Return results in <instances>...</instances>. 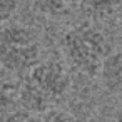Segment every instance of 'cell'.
<instances>
[{"mask_svg":"<svg viewBox=\"0 0 122 122\" xmlns=\"http://www.w3.org/2000/svg\"><path fill=\"white\" fill-rule=\"evenodd\" d=\"M72 90L69 65L57 59H42L19 80V104L32 114L60 107Z\"/></svg>","mask_w":122,"mask_h":122,"instance_id":"obj_1","label":"cell"},{"mask_svg":"<svg viewBox=\"0 0 122 122\" xmlns=\"http://www.w3.org/2000/svg\"><path fill=\"white\" fill-rule=\"evenodd\" d=\"M60 52L69 69L85 77H99L102 64L110 52V45L95 22L84 20L70 25L62 34Z\"/></svg>","mask_w":122,"mask_h":122,"instance_id":"obj_2","label":"cell"},{"mask_svg":"<svg viewBox=\"0 0 122 122\" xmlns=\"http://www.w3.org/2000/svg\"><path fill=\"white\" fill-rule=\"evenodd\" d=\"M42 60V40L39 32L22 22L0 25V69L22 77Z\"/></svg>","mask_w":122,"mask_h":122,"instance_id":"obj_3","label":"cell"},{"mask_svg":"<svg viewBox=\"0 0 122 122\" xmlns=\"http://www.w3.org/2000/svg\"><path fill=\"white\" fill-rule=\"evenodd\" d=\"M99 79L110 95L122 99V47L109 52L99 72Z\"/></svg>","mask_w":122,"mask_h":122,"instance_id":"obj_4","label":"cell"},{"mask_svg":"<svg viewBox=\"0 0 122 122\" xmlns=\"http://www.w3.org/2000/svg\"><path fill=\"white\" fill-rule=\"evenodd\" d=\"M30 7L49 20H64L79 10L80 0H29Z\"/></svg>","mask_w":122,"mask_h":122,"instance_id":"obj_5","label":"cell"},{"mask_svg":"<svg viewBox=\"0 0 122 122\" xmlns=\"http://www.w3.org/2000/svg\"><path fill=\"white\" fill-rule=\"evenodd\" d=\"M120 0H80L79 10L92 22H102L115 15Z\"/></svg>","mask_w":122,"mask_h":122,"instance_id":"obj_6","label":"cell"},{"mask_svg":"<svg viewBox=\"0 0 122 122\" xmlns=\"http://www.w3.org/2000/svg\"><path fill=\"white\" fill-rule=\"evenodd\" d=\"M19 102V82L15 75L0 69V114L10 110Z\"/></svg>","mask_w":122,"mask_h":122,"instance_id":"obj_7","label":"cell"},{"mask_svg":"<svg viewBox=\"0 0 122 122\" xmlns=\"http://www.w3.org/2000/svg\"><path fill=\"white\" fill-rule=\"evenodd\" d=\"M0 122H39L37 114H32L25 109H10L0 114Z\"/></svg>","mask_w":122,"mask_h":122,"instance_id":"obj_8","label":"cell"},{"mask_svg":"<svg viewBox=\"0 0 122 122\" xmlns=\"http://www.w3.org/2000/svg\"><path fill=\"white\" fill-rule=\"evenodd\" d=\"M39 122H75V117L69 110L55 107V109H50V110L40 114Z\"/></svg>","mask_w":122,"mask_h":122,"instance_id":"obj_9","label":"cell"},{"mask_svg":"<svg viewBox=\"0 0 122 122\" xmlns=\"http://www.w3.org/2000/svg\"><path fill=\"white\" fill-rule=\"evenodd\" d=\"M20 5V0H0V25L14 19Z\"/></svg>","mask_w":122,"mask_h":122,"instance_id":"obj_10","label":"cell"},{"mask_svg":"<svg viewBox=\"0 0 122 122\" xmlns=\"http://www.w3.org/2000/svg\"><path fill=\"white\" fill-rule=\"evenodd\" d=\"M114 122H122V105L115 110V114H114Z\"/></svg>","mask_w":122,"mask_h":122,"instance_id":"obj_11","label":"cell"}]
</instances>
